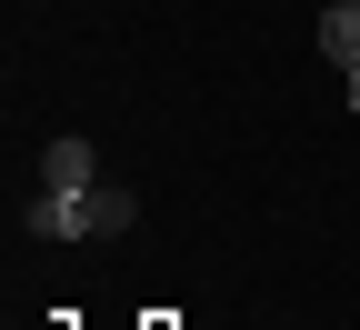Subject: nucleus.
<instances>
[{
  "instance_id": "3",
  "label": "nucleus",
  "mask_w": 360,
  "mask_h": 330,
  "mask_svg": "<svg viewBox=\"0 0 360 330\" xmlns=\"http://www.w3.org/2000/svg\"><path fill=\"white\" fill-rule=\"evenodd\" d=\"M120 230H141V191L101 180V191H90V241H120Z\"/></svg>"
},
{
  "instance_id": "1",
  "label": "nucleus",
  "mask_w": 360,
  "mask_h": 330,
  "mask_svg": "<svg viewBox=\"0 0 360 330\" xmlns=\"http://www.w3.org/2000/svg\"><path fill=\"white\" fill-rule=\"evenodd\" d=\"M90 191H101V180H90ZM90 191H30L20 230L30 241H90Z\"/></svg>"
},
{
  "instance_id": "5",
  "label": "nucleus",
  "mask_w": 360,
  "mask_h": 330,
  "mask_svg": "<svg viewBox=\"0 0 360 330\" xmlns=\"http://www.w3.org/2000/svg\"><path fill=\"white\" fill-rule=\"evenodd\" d=\"M340 80H350V110H360V70H340Z\"/></svg>"
},
{
  "instance_id": "4",
  "label": "nucleus",
  "mask_w": 360,
  "mask_h": 330,
  "mask_svg": "<svg viewBox=\"0 0 360 330\" xmlns=\"http://www.w3.org/2000/svg\"><path fill=\"white\" fill-rule=\"evenodd\" d=\"M321 51L340 70H360V0H330V11H321Z\"/></svg>"
},
{
  "instance_id": "2",
  "label": "nucleus",
  "mask_w": 360,
  "mask_h": 330,
  "mask_svg": "<svg viewBox=\"0 0 360 330\" xmlns=\"http://www.w3.org/2000/svg\"><path fill=\"white\" fill-rule=\"evenodd\" d=\"M90 180H101V151H90V140H51V151H40V191H90Z\"/></svg>"
}]
</instances>
